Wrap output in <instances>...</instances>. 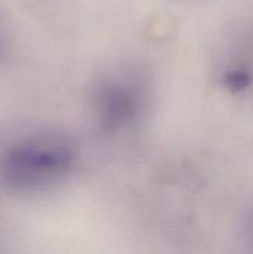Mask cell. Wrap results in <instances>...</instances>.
<instances>
[{"instance_id": "cell-1", "label": "cell", "mask_w": 253, "mask_h": 254, "mask_svg": "<svg viewBox=\"0 0 253 254\" xmlns=\"http://www.w3.org/2000/svg\"><path fill=\"white\" fill-rule=\"evenodd\" d=\"M76 164L74 148L61 136L36 135L10 145L0 158V178L16 191H40L63 181Z\"/></svg>"}, {"instance_id": "cell-4", "label": "cell", "mask_w": 253, "mask_h": 254, "mask_svg": "<svg viewBox=\"0 0 253 254\" xmlns=\"http://www.w3.org/2000/svg\"><path fill=\"white\" fill-rule=\"evenodd\" d=\"M5 55V46H4V42H2L1 40V36H0V60L4 57Z\"/></svg>"}, {"instance_id": "cell-3", "label": "cell", "mask_w": 253, "mask_h": 254, "mask_svg": "<svg viewBox=\"0 0 253 254\" xmlns=\"http://www.w3.org/2000/svg\"><path fill=\"white\" fill-rule=\"evenodd\" d=\"M228 84L233 89L240 91V89L246 88L250 84V76L243 71H236L228 76Z\"/></svg>"}, {"instance_id": "cell-2", "label": "cell", "mask_w": 253, "mask_h": 254, "mask_svg": "<svg viewBox=\"0 0 253 254\" xmlns=\"http://www.w3.org/2000/svg\"><path fill=\"white\" fill-rule=\"evenodd\" d=\"M135 84L126 81L111 82L102 88L97 98L101 123L104 128L126 127L138 114L141 96Z\"/></svg>"}]
</instances>
